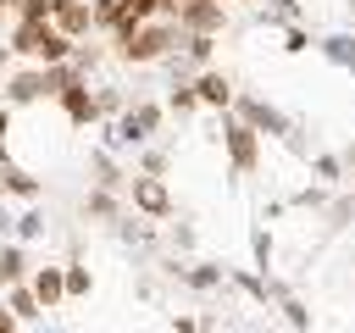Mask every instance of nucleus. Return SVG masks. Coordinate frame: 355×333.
<instances>
[{
  "label": "nucleus",
  "instance_id": "nucleus-39",
  "mask_svg": "<svg viewBox=\"0 0 355 333\" xmlns=\"http://www.w3.org/2000/svg\"><path fill=\"white\" fill-rule=\"evenodd\" d=\"M0 200H6V166H0Z\"/></svg>",
  "mask_w": 355,
  "mask_h": 333
},
{
  "label": "nucleus",
  "instance_id": "nucleus-44",
  "mask_svg": "<svg viewBox=\"0 0 355 333\" xmlns=\"http://www.w3.org/2000/svg\"><path fill=\"white\" fill-rule=\"evenodd\" d=\"M300 6H305V0H300Z\"/></svg>",
  "mask_w": 355,
  "mask_h": 333
},
{
  "label": "nucleus",
  "instance_id": "nucleus-17",
  "mask_svg": "<svg viewBox=\"0 0 355 333\" xmlns=\"http://www.w3.org/2000/svg\"><path fill=\"white\" fill-rule=\"evenodd\" d=\"M6 311H11L17 322H33V316H44V305H39V294H33L28 283H17V289H6Z\"/></svg>",
  "mask_w": 355,
  "mask_h": 333
},
{
  "label": "nucleus",
  "instance_id": "nucleus-33",
  "mask_svg": "<svg viewBox=\"0 0 355 333\" xmlns=\"http://www.w3.org/2000/svg\"><path fill=\"white\" fill-rule=\"evenodd\" d=\"M250 250H255V261L266 266V261H272V233H255V239H250Z\"/></svg>",
  "mask_w": 355,
  "mask_h": 333
},
{
  "label": "nucleus",
  "instance_id": "nucleus-42",
  "mask_svg": "<svg viewBox=\"0 0 355 333\" xmlns=\"http://www.w3.org/2000/svg\"><path fill=\"white\" fill-rule=\"evenodd\" d=\"M216 6H227V0H216Z\"/></svg>",
  "mask_w": 355,
  "mask_h": 333
},
{
  "label": "nucleus",
  "instance_id": "nucleus-36",
  "mask_svg": "<svg viewBox=\"0 0 355 333\" xmlns=\"http://www.w3.org/2000/svg\"><path fill=\"white\" fill-rule=\"evenodd\" d=\"M172 333H200V322H194V316H178V322H172Z\"/></svg>",
  "mask_w": 355,
  "mask_h": 333
},
{
  "label": "nucleus",
  "instance_id": "nucleus-14",
  "mask_svg": "<svg viewBox=\"0 0 355 333\" xmlns=\"http://www.w3.org/2000/svg\"><path fill=\"white\" fill-rule=\"evenodd\" d=\"M33 272H28V250L11 239V244H0V289H17V283H28Z\"/></svg>",
  "mask_w": 355,
  "mask_h": 333
},
{
  "label": "nucleus",
  "instance_id": "nucleus-41",
  "mask_svg": "<svg viewBox=\"0 0 355 333\" xmlns=\"http://www.w3.org/2000/svg\"><path fill=\"white\" fill-rule=\"evenodd\" d=\"M172 6H178V11H183V6H189V0H172Z\"/></svg>",
  "mask_w": 355,
  "mask_h": 333
},
{
  "label": "nucleus",
  "instance_id": "nucleus-3",
  "mask_svg": "<svg viewBox=\"0 0 355 333\" xmlns=\"http://www.w3.org/2000/svg\"><path fill=\"white\" fill-rule=\"evenodd\" d=\"M233 111H239V122H250L255 133H266V139H288V144H294V122H288L272 100H261V94H239Z\"/></svg>",
  "mask_w": 355,
  "mask_h": 333
},
{
  "label": "nucleus",
  "instance_id": "nucleus-38",
  "mask_svg": "<svg viewBox=\"0 0 355 333\" xmlns=\"http://www.w3.org/2000/svg\"><path fill=\"white\" fill-rule=\"evenodd\" d=\"M6 67H11V44H0V72H6Z\"/></svg>",
  "mask_w": 355,
  "mask_h": 333
},
{
  "label": "nucleus",
  "instance_id": "nucleus-40",
  "mask_svg": "<svg viewBox=\"0 0 355 333\" xmlns=\"http://www.w3.org/2000/svg\"><path fill=\"white\" fill-rule=\"evenodd\" d=\"M344 6H349V17H355V0H344Z\"/></svg>",
  "mask_w": 355,
  "mask_h": 333
},
{
  "label": "nucleus",
  "instance_id": "nucleus-10",
  "mask_svg": "<svg viewBox=\"0 0 355 333\" xmlns=\"http://www.w3.org/2000/svg\"><path fill=\"white\" fill-rule=\"evenodd\" d=\"M194 94H200V105H216V111H227V105L239 100V89H233V83H227V72H216V67L194 72Z\"/></svg>",
  "mask_w": 355,
  "mask_h": 333
},
{
  "label": "nucleus",
  "instance_id": "nucleus-37",
  "mask_svg": "<svg viewBox=\"0 0 355 333\" xmlns=\"http://www.w3.org/2000/svg\"><path fill=\"white\" fill-rule=\"evenodd\" d=\"M0 333H17V316L6 311V300H0Z\"/></svg>",
  "mask_w": 355,
  "mask_h": 333
},
{
  "label": "nucleus",
  "instance_id": "nucleus-32",
  "mask_svg": "<svg viewBox=\"0 0 355 333\" xmlns=\"http://www.w3.org/2000/svg\"><path fill=\"white\" fill-rule=\"evenodd\" d=\"M316 172H322V178H327V183H333V178H338V172H344V161H338V155H316Z\"/></svg>",
  "mask_w": 355,
  "mask_h": 333
},
{
  "label": "nucleus",
  "instance_id": "nucleus-21",
  "mask_svg": "<svg viewBox=\"0 0 355 333\" xmlns=\"http://www.w3.org/2000/svg\"><path fill=\"white\" fill-rule=\"evenodd\" d=\"M211 50H216V39H183V61L200 67V72L211 67Z\"/></svg>",
  "mask_w": 355,
  "mask_h": 333
},
{
  "label": "nucleus",
  "instance_id": "nucleus-22",
  "mask_svg": "<svg viewBox=\"0 0 355 333\" xmlns=\"http://www.w3.org/2000/svg\"><path fill=\"white\" fill-rule=\"evenodd\" d=\"M94 289V278H89V266H78V261H67V300H83Z\"/></svg>",
  "mask_w": 355,
  "mask_h": 333
},
{
  "label": "nucleus",
  "instance_id": "nucleus-35",
  "mask_svg": "<svg viewBox=\"0 0 355 333\" xmlns=\"http://www.w3.org/2000/svg\"><path fill=\"white\" fill-rule=\"evenodd\" d=\"M11 233H17V216H6V205H0V244H11Z\"/></svg>",
  "mask_w": 355,
  "mask_h": 333
},
{
  "label": "nucleus",
  "instance_id": "nucleus-43",
  "mask_svg": "<svg viewBox=\"0 0 355 333\" xmlns=\"http://www.w3.org/2000/svg\"><path fill=\"white\" fill-rule=\"evenodd\" d=\"M0 11H6V0H0Z\"/></svg>",
  "mask_w": 355,
  "mask_h": 333
},
{
  "label": "nucleus",
  "instance_id": "nucleus-1",
  "mask_svg": "<svg viewBox=\"0 0 355 333\" xmlns=\"http://www.w3.org/2000/svg\"><path fill=\"white\" fill-rule=\"evenodd\" d=\"M183 50V28L178 22H128L116 33V56L128 67H150V61H166Z\"/></svg>",
  "mask_w": 355,
  "mask_h": 333
},
{
  "label": "nucleus",
  "instance_id": "nucleus-45",
  "mask_svg": "<svg viewBox=\"0 0 355 333\" xmlns=\"http://www.w3.org/2000/svg\"><path fill=\"white\" fill-rule=\"evenodd\" d=\"M0 117H6V111H0Z\"/></svg>",
  "mask_w": 355,
  "mask_h": 333
},
{
  "label": "nucleus",
  "instance_id": "nucleus-26",
  "mask_svg": "<svg viewBox=\"0 0 355 333\" xmlns=\"http://www.w3.org/2000/svg\"><path fill=\"white\" fill-rule=\"evenodd\" d=\"M39 233H44V211H22L17 216V244L22 239H39Z\"/></svg>",
  "mask_w": 355,
  "mask_h": 333
},
{
  "label": "nucleus",
  "instance_id": "nucleus-19",
  "mask_svg": "<svg viewBox=\"0 0 355 333\" xmlns=\"http://www.w3.org/2000/svg\"><path fill=\"white\" fill-rule=\"evenodd\" d=\"M183 283L205 294V289H216V283H222V266H211V261H194V266H183Z\"/></svg>",
  "mask_w": 355,
  "mask_h": 333
},
{
  "label": "nucleus",
  "instance_id": "nucleus-9",
  "mask_svg": "<svg viewBox=\"0 0 355 333\" xmlns=\"http://www.w3.org/2000/svg\"><path fill=\"white\" fill-rule=\"evenodd\" d=\"M6 100H11V105L50 100V89H44V67H22V72H11V78H6Z\"/></svg>",
  "mask_w": 355,
  "mask_h": 333
},
{
  "label": "nucleus",
  "instance_id": "nucleus-18",
  "mask_svg": "<svg viewBox=\"0 0 355 333\" xmlns=\"http://www.w3.org/2000/svg\"><path fill=\"white\" fill-rule=\"evenodd\" d=\"M322 56L338 61L344 72H355V33H327V39H322Z\"/></svg>",
  "mask_w": 355,
  "mask_h": 333
},
{
  "label": "nucleus",
  "instance_id": "nucleus-20",
  "mask_svg": "<svg viewBox=\"0 0 355 333\" xmlns=\"http://www.w3.org/2000/svg\"><path fill=\"white\" fill-rule=\"evenodd\" d=\"M6 194H17V200H39V178H28L22 166H6Z\"/></svg>",
  "mask_w": 355,
  "mask_h": 333
},
{
  "label": "nucleus",
  "instance_id": "nucleus-11",
  "mask_svg": "<svg viewBox=\"0 0 355 333\" xmlns=\"http://www.w3.org/2000/svg\"><path fill=\"white\" fill-rule=\"evenodd\" d=\"M28 289L39 294V305H44V311H55V305L67 300V266H33Z\"/></svg>",
  "mask_w": 355,
  "mask_h": 333
},
{
  "label": "nucleus",
  "instance_id": "nucleus-5",
  "mask_svg": "<svg viewBox=\"0 0 355 333\" xmlns=\"http://www.w3.org/2000/svg\"><path fill=\"white\" fill-rule=\"evenodd\" d=\"M222 22H227V6H216V0H189V6L178 11L183 39H216Z\"/></svg>",
  "mask_w": 355,
  "mask_h": 333
},
{
  "label": "nucleus",
  "instance_id": "nucleus-27",
  "mask_svg": "<svg viewBox=\"0 0 355 333\" xmlns=\"http://www.w3.org/2000/svg\"><path fill=\"white\" fill-rule=\"evenodd\" d=\"M283 50H288V56H300V50H311V33H305L300 22H294V28H283Z\"/></svg>",
  "mask_w": 355,
  "mask_h": 333
},
{
  "label": "nucleus",
  "instance_id": "nucleus-8",
  "mask_svg": "<svg viewBox=\"0 0 355 333\" xmlns=\"http://www.w3.org/2000/svg\"><path fill=\"white\" fill-rule=\"evenodd\" d=\"M55 105L67 111V122H72V128H89V122H100V105H94V89H89V83H72V89H61V94H55Z\"/></svg>",
  "mask_w": 355,
  "mask_h": 333
},
{
  "label": "nucleus",
  "instance_id": "nucleus-2",
  "mask_svg": "<svg viewBox=\"0 0 355 333\" xmlns=\"http://www.w3.org/2000/svg\"><path fill=\"white\" fill-rule=\"evenodd\" d=\"M161 117H166V105H161V100H133V105L116 117L111 139H116V144H150V139H155V128H161Z\"/></svg>",
  "mask_w": 355,
  "mask_h": 333
},
{
  "label": "nucleus",
  "instance_id": "nucleus-7",
  "mask_svg": "<svg viewBox=\"0 0 355 333\" xmlns=\"http://www.w3.org/2000/svg\"><path fill=\"white\" fill-rule=\"evenodd\" d=\"M128 205L139 211V216H172V189H166V178H133L128 183Z\"/></svg>",
  "mask_w": 355,
  "mask_h": 333
},
{
  "label": "nucleus",
  "instance_id": "nucleus-28",
  "mask_svg": "<svg viewBox=\"0 0 355 333\" xmlns=\"http://www.w3.org/2000/svg\"><path fill=\"white\" fill-rule=\"evenodd\" d=\"M139 172H144V178H166V150H144Z\"/></svg>",
  "mask_w": 355,
  "mask_h": 333
},
{
  "label": "nucleus",
  "instance_id": "nucleus-24",
  "mask_svg": "<svg viewBox=\"0 0 355 333\" xmlns=\"http://www.w3.org/2000/svg\"><path fill=\"white\" fill-rule=\"evenodd\" d=\"M200 105V94H194V83H172V100H166V111H178V117H189Z\"/></svg>",
  "mask_w": 355,
  "mask_h": 333
},
{
  "label": "nucleus",
  "instance_id": "nucleus-6",
  "mask_svg": "<svg viewBox=\"0 0 355 333\" xmlns=\"http://www.w3.org/2000/svg\"><path fill=\"white\" fill-rule=\"evenodd\" d=\"M50 22L55 33H67L72 44H83L94 33V0H50Z\"/></svg>",
  "mask_w": 355,
  "mask_h": 333
},
{
  "label": "nucleus",
  "instance_id": "nucleus-25",
  "mask_svg": "<svg viewBox=\"0 0 355 333\" xmlns=\"http://www.w3.org/2000/svg\"><path fill=\"white\" fill-rule=\"evenodd\" d=\"M94 105H100V122H105V117H122V111H128V100H122L116 89H94Z\"/></svg>",
  "mask_w": 355,
  "mask_h": 333
},
{
  "label": "nucleus",
  "instance_id": "nucleus-4",
  "mask_svg": "<svg viewBox=\"0 0 355 333\" xmlns=\"http://www.w3.org/2000/svg\"><path fill=\"white\" fill-rule=\"evenodd\" d=\"M222 150H227V166H233L239 178L261 166V133H255L250 122H239V117L222 122Z\"/></svg>",
  "mask_w": 355,
  "mask_h": 333
},
{
  "label": "nucleus",
  "instance_id": "nucleus-31",
  "mask_svg": "<svg viewBox=\"0 0 355 333\" xmlns=\"http://www.w3.org/2000/svg\"><path fill=\"white\" fill-rule=\"evenodd\" d=\"M116 233H122V239H133V244H144V239H150V228H144L139 216H122V222H116Z\"/></svg>",
  "mask_w": 355,
  "mask_h": 333
},
{
  "label": "nucleus",
  "instance_id": "nucleus-23",
  "mask_svg": "<svg viewBox=\"0 0 355 333\" xmlns=\"http://www.w3.org/2000/svg\"><path fill=\"white\" fill-rule=\"evenodd\" d=\"M266 22L294 28V22H300V0H266Z\"/></svg>",
  "mask_w": 355,
  "mask_h": 333
},
{
  "label": "nucleus",
  "instance_id": "nucleus-12",
  "mask_svg": "<svg viewBox=\"0 0 355 333\" xmlns=\"http://www.w3.org/2000/svg\"><path fill=\"white\" fill-rule=\"evenodd\" d=\"M44 39H50V22H17L11 28V56H28V61H44Z\"/></svg>",
  "mask_w": 355,
  "mask_h": 333
},
{
  "label": "nucleus",
  "instance_id": "nucleus-16",
  "mask_svg": "<svg viewBox=\"0 0 355 333\" xmlns=\"http://www.w3.org/2000/svg\"><path fill=\"white\" fill-rule=\"evenodd\" d=\"M128 22H133V17H128V0H94V28H100V33L116 39Z\"/></svg>",
  "mask_w": 355,
  "mask_h": 333
},
{
  "label": "nucleus",
  "instance_id": "nucleus-34",
  "mask_svg": "<svg viewBox=\"0 0 355 333\" xmlns=\"http://www.w3.org/2000/svg\"><path fill=\"white\" fill-rule=\"evenodd\" d=\"M172 244H178V250H189V244H194V228H189V222H178V228H172Z\"/></svg>",
  "mask_w": 355,
  "mask_h": 333
},
{
  "label": "nucleus",
  "instance_id": "nucleus-15",
  "mask_svg": "<svg viewBox=\"0 0 355 333\" xmlns=\"http://www.w3.org/2000/svg\"><path fill=\"white\" fill-rule=\"evenodd\" d=\"M89 172H94V183H89V189H111V194H122V189H128L122 166H116L105 150H94V155H89Z\"/></svg>",
  "mask_w": 355,
  "mask_h": 333
},
{
  "label": "nucleus",
  "instance_id": "nucleus-13",
  "mask_svg": "<svg viewBox=\"0 0 355 333\" xmlns=\"http://www.w3.org/2000/svg\"><path fill=\"white\" fill-rule=\"evenodd\" d=\"M83 222H122V194L89 189V194H83Z\"/></svg>",
  "mask_w": 355,
  "mask_h": 333
},
{
  "label": "nucleus",
  "instance_id": "nucleus-30",
  "mask_svg": "<svg viewBox=\"0 0 355 333\" xmlns=\"http://www.w3.org/2000/svg\"><path fill=\"white\" fill-rule=\"evenodd\" d=\"M94 61H100V50H94V44H78V50H72V67H78L83 78L94 72Z\"/></svg>",
  "mask_w": 355,
  "mask_h": 333
},
{
  "label": "nucleus",
  "instance_id": "nucleus-29",
  "mask_svg": "<svg viewBox=\"0 0 355 333\" xmlns=\"http://www.w3.org/2000/svg\"><path fill=\"white\" fill-rule=\"evenodd\" d=\"M233 283H239V289H244L250 300H261V305H266V283H261L255 272H233Z\"/></svg>",
  "mask_w": 355,
  "mask_h": 333
}]
</instances>
